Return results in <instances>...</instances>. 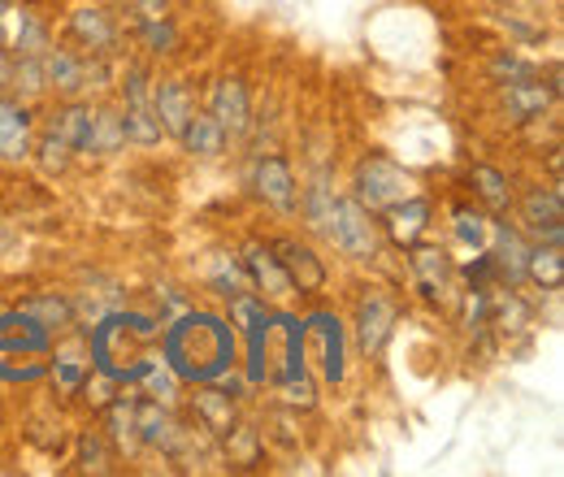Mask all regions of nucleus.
Masks as SVG:
<instances>
[{"label": "nucleus", "mask_w": 564, "mask_h": 477, "mask_svg": "<svg viewBox=\"0 0 564 477\" xmlns=\"http://www.w3.org/2000/svg\"><path fill=\"white\" fill-rule=\"evenodd\" d=\"M274 248V257H279L282 273L291 278V291H322L326 286V265L304 248V243H295V239H279V243H270Z\"/></svg>", "instance_id": "7"}, {"label": "nucleus", "mask_w": 564, "mask_h": 477, "mask_svg": "<svg viewBox=\"0 0 564 477\" xmlns=\"http://www.w3.org/2000/svg\"><path fill=\"white\" fill-rule=\"evenodd\" d=\"M70 31H74V40H78L83 48H91V53H105V48H113V40H118V31H113V22H109L105 9H74Z\"/></svg>", "instance_id": "18"}, {"label": "nucleus", "mask_w": 564, "mask_h": 477, "mask_svg": "<svg viewBox=\"0 0 564 477\" xmlns=\"http://www.w3.org/2000/svg\"><path fill=\"white\" fill-rule=\"evenodd\" d=\"M178 139H183V148L196 152V156H217V152L226 148V131L213 122L209 113H196V109H192V118L183 122Z\"/></svg>", "instance_id": "21"}, {"label": "nucleus", "mask_w": 564, "mask_h": 477, "mask_svg": "<svg viewBox=\"0 0 564 477\" xmlns=\"http://www.w3.org/2000/svg\"><path fill=\"white\" fill-rule=\"evenodd\" d=\"M48 347H53V335L40 322H31L22 308L0 317V378H9V382L40 378Z\"/></svg>", "instance_id": "2"}, {"label": "nucleus", "mask_w": 564, "mask_h": 477, "mask_svg": "<svg viewBox=\"0 0 564 477\" xmlns=\"http://www.w3.org/2000/svg\"><path fill=\"white\" fill-rule=\"evenodd\" d=\"M152 109H156L161 131L178 135V131H183V122L192 118V91H187V83H178V78L161 83V87H156V96H152Z\"/></svg>", "instance_id": "14"}, {"label": "nucleus", "mask_w": 564, "mask_h": 477, "mask_svg": "<svg viewBox=\"0 0 564 477\" xmlns=\"http://www.w3.org/2000/svg\"><path fill=\"white\" fill-rule=\"evenodd\" d=\"M257 192H261L265 205H274L279 213H291V208L300 205L295 174H291V165H286L282 156H265V161L257 165Z\"/></svg>", "instance_id": "8"}, {"label": "nucleus", "mask_w": 564, "mask_h": 477, "mask_svg": "<svg viewBox=\"0 0 564 477\" xmlns=\"http://www.w3.org/2000/svg\"><path fill=\"white\" fill-rule=\"evenodd\" d=\"M122 96H127V113H122V131L135 143H156L165 135L161 122H156V109H152V96H148V74L140 66L127 69V83H122Z\"/></svg>", "instance_id": "6"}, {"label": "nucleus", "mask_w": 564, "mask_h": 477, "mask_svg": "<svg viewBox=\"0 0 564 477\" xmlns=\"http://www.w3.org/2000/svg\"><path fill=\"white\" fill-rule=\"evenodd\" d=\"M40 62H44V83L57 87L62 96H78L87 87V66L66 48H48V53H40Z\"/></svg>", "instance_id": "15"}, {"label": "nucleus", "mask_w": 564, "mask_h": 477, "mask_svg": "<svg viewBox=\"0 0 564 477\" xmlns=\"http://www.w3.org/2000/svg\"><path fill=\"white\" fill-rule=\"evenodd\" d=\"M304 213H308V221H313L317 230H330V221H335V196H330L326 183H313V187H308Z\"/></svg>", "instance_id": "31"}, {"label": "nucleus", "mask_w": 564, "mask_h": 477, "mask_svg": "<svg viewBox=\"0 0 564 477\" xmlns=\"http://www.w3.org/2000/svg\"><path fill=\"white\" fill-rule=\"evenodd\" d=\"M135 9H140V18H165V0H135Z\"/></svg>", "instance_id": "38"}, {"label": "nucleus", "mask_w": 564, "mask_h": 477, "mask_svg": "<svg viewBox=\"0 0 564 477\" xmlns=\"http://www.w3.org/2000/svg\"><path fill=\"white\" fill-rule=\"evenodd\" d=\"M413 270H417V282L430 300H452V261L443 252L413 243Z\"/></svg>", "instance_id": "16"}, {"label": "nucleus", "mask_w": 564, "mask_h": 477, "mask_svg": "<svg viewBox=\"0 0 564 477\" xmlns=\"http://www.w3.org/2000/svg\"><path fill=\"white\" fill-rule=\"evenodd\" d=\"M22 313L31 317V322H40L48 335H57V330H66L74 317V304L66 295H57V291H48V295H31L26 304H22Z\"/></svg>", "instance_id": "23"}, {"label": "nucleus", "mask_w": 564, "mask_h": 477, "mask_svg": "<svg viewBox=\"0 0 564 477\" xmlns=\"http://www.w3.org/2000/svg\"><path fill=\"white\" fill-rule=\"evenodd\" d=\"M326 235L335 239L339 252H348L356 261H369L378 252V221L360 200H335V221Z\"/></svg>", "instance_id": "4"}, {"label": "nucleus", "mask_w": 564, "mask_h": 477, "mask_svg": "<svg viewBox=\"0 0 564 477\" xmlns=\"http://www.w3.org/2000/svg\"><path fill=\"white\" fill-rule=\"evenodd\" d=\"M209 118L226 131V139L248 135V127H252V105H248V87H243V78L226 74V78L213 83Z\"/></svg>", "instance_id": "5"}, {"label": "nucleus", "mask_w": 564, "mask_h": 477, "mask_svg": "<svg viewBox=\"0 0 564 477\" xmlns=\"http://www.w3.org/2000/svg\"><path fill=\"white\" fill-rule=\"evenodd\" d=\"M356 322H360V347H365V356H373V351H382V343H387L391 326H395V304L382 300V295H365Z\"/></svg>", "instance_id": "12"}, {"label": "nucleus", "mask_w": 564, "mask_h": 477, "mask_svg": "<svg viewBox=\"0 0 564 477\" xmlns=\"http://www.w3.org/2000/svg\"><path fill=\"white\" fill-rule=\"evenodd\" d=\"M13 83V57L0 48V87H9Z\"/></svg>", "instance_id": "39"}, {"label": "nucleus", "mask_w": 564, "mask_h": 477, "mask_svg": "<svg viewBox=\"0 0 564 477\" xmlns=\"http://www.w3.org/2000/svg\"><path fill=\"white\" fill-rule=\"evenodd\" d=\"M525 273L539 282V286H547V291H561L564 282V257H561V243H547V248H534L530 257H525Z\"/></svg>", "instance_id": "25"}, {"label": "nucleus", "mask_w": 564, "mask_h": 477, "mask_svg": "<svg viewBox=\"0 0 564 477\" xmlns=\"http://www.w3.org/2000/svg\"><path fill=\"white\" fill-rule=\"evenodd\" d=\"M209 282H213V291L217 295H243V291H252V282H248V273H243V265H235L230 257H217L213 261V273H209Z\"/></svg>", "instance_id": "30"}, {"label": "nucleus", "mask_w": 564, "mask_h": 477, "mask_svg": "<svg viewBox=\"0 0 564 477\" xmlns=\"http://www.w3.org/2000/svg\"><path fill=\"white\" fill-rule=\"evenodd\" d=\"M425 221H430V205L425 200H400V205L387 208V226H391V239L395 243H404V248H413L417 239L425 235Z\"/></svg>", "instance_id": "20"}, {"label": "nucleus", "mask_w": 564, "mask_h": 477, "mask_svg": "<svg viewBox=\"0 0 564 477\" xmlns=\"http://www.w3.org/2000/svg\"><path fill=\"white\" fill-rule=\"evenodd\" d=\"M491 74L499 83H521V78H534L539 69L530 66V62H521V57H512V53H499L491 62Z\"/></svg>", "instance_id": "35"}, {"label": "nucleus", "mask_w": 564, "mask_h": 477, "mask_svg": "<svg viewBox=\"0 0 564 477\" xmlns=\"http://www.w3.org/2000/svg\"><path fill=\"white\" fill-rule=\"evenodd\" d=\"M165 365L178 382H217L235 365V330L200 308H187L165 330Z\"/></svg>", "instance_id": "1"}, {"label": "nucleus", "mask_w": 564, "mask_h": 477, "mask_svg": "<svg viewBox=\"0 0 564 477\" xmlns=\"http://www.w3.org/2000/svg\"><path fill=\"white\" fill-rule=\"evenodd\" d=\"M83 469H96V474L109 469V465H105V447H100V438H83Z\"/></svg>", "instance_id": "37"}, {"label": "nucleus", "mask_w": 564, "mask_h": 477, "mask_svg": "<svg viewBox=\"0 0 564 477\" xmlns=\"http://www.w3.org/2000/svg\"><path fill=\"white\" fill-rule=\"evenodd\" d=\"M525 226H530V235H539V239H547V243H561L564 235V205H561V187H552V192H530L525 196Z\"/></svg>", "instance_id": "9"}, {"label": "nucleus", "mask_w": 564, "mask_h": 477, "mask_svg": "<svg viewBox=\"0 0 564 477\" xmlns=\"http://www.w3.org/2000/svg\"><path fill=\"white\" fill-rule=\"evenodd\" d=\"M40 165H44V174H62L66 165H70L74 148L66 143V139H57L53 131H44V139H40Z\"/></svg>", "instance_id": "32"}, {"label": "nucleus", "mask_w": 564, "mask_h": 477, "mask_svg": "<svg viewBox=\"0 0 564 477\" xmlns=\"http://www.w3.org/2000/svg\"><path fill=\"white\" fill-rule=\"evenodd\" d=\"M469 183L478 187V196H482V200H487L491 208H508V200H512V192H508V178H503L499 170H491V165H474Z\"/></svg>", "instance_id": "29"}, {"label": "nucleus", "mask_w": 564, "mask_h": 477, "mask_svg": "<svg viewBox=\"0 0 564 477\" xmlns=\"http://www.w3.org/2000/svg\"><path fill=\"white\" fill-rule=\"evenodd\" d=\"M409 187H413L409 174L395 161L378 156V152L356 165V200L369 208V213H382V208L400 205L409 196Z\"/></svg>", "instance_id": "3"}, {"label": "nucleus", "mask_w": 564, "mask_h": 477, "mask_svg": "<svg viewBox=\"0 0 564 477\" xmlns=\"http://www.w3.org/2000/svg\"><path fill=\"white\" fill-rule=\"evenodd\" d=\"M0 156L4 161L31 156V113L9 96H0Z\"/></svg>", "instance_id": "11"}, {"label": "nucleus", "mask_w": 564, "mask_h": 477, "mask_svg": "<svg viewBox=\"0 0 564 477\" xmlns=\"http://www.w3.org/2000/svg\"><path fill=\"white\" fill-rule=\"evenodd\" d=\"M452 217H456V235H460L465 243H474V248L487 243V217H482V213H474V208H456Z\"/></svg>", "instance_id": "34"}, {"label": "nucleus", "mask_w": 564, "mask_h": 477, "mask_svg": "<svg viewBox=\"0 0 564 477\" xmlns=\"http://www.w3.org/2000/svg\"><path fill=\"white\" fill-rule=\"evenodd\" d=\"M135 438L152 443V447H174L178 443V430H174L170 412L161 409V400H140L135 404Z\"/></svg>", "instance_id": "17"}, {"label": "nucleus", "mask_w": 564, "mask_h": 477, "mask_svg": "<svg viewBox=\"0 0 564 477\" xmlns=\"http://www.w3.org/2000/svg\"><path fill=\"white\" fill-rule=\"evenodd\" d=\"M552 100H556V87H543L539 74L534 78H521V83H503V109L517 122H530V118L547 113Z\"/></svg>", "instance_id": "10"}, {"label": "nucleus", "mask_w": 564, "mask_h": 477, "mask_svg": "<svg viewBox=\"0 0 564 477\" xmlns=\"http://www.w3.org/2000/svg\"><path fill=\"white\" fill-rule=\"evenodd\" d=\"M243 273H248V282H252L261 295H291V278L282 273L274 248H265V243H252V248H248Z\"/></svg>", "instance_id": "13"}, {"label": "nucleus", "mask_w": 564, "mask_h": 477, "mask_svg": "<svg viewBox=\"0 0 564 477\" xmlns=\"http://www.w3.org/2000/svg\"><path fill=\"white\" fill-rule=\"evenodd\" d=\"M313 330L322 339V369L330 382H344V326L335 317H313Z\"/></svg>", "instance_id": "24"}, {"label": "nucleus", "mask_w": 564, "mask_h": 477, "mask_svg": "<svg viewBox=\"0 0 564 477\" xmlns=\"http://www.w3.org/2000/svg\"><path fill=\"white\" fill-rule=\"evenodd\" d=\"M140 35L152 53H170V48H174V26H170L165 18H148L140 26Z\"/></svg>", "instance_id": "36"}, {"label": "nucleus", "mask_w": 564, "mask_h": 477, "mask_svg": "<svg viewBox=\"0 0 564 477\" xmlns=\"http://www.w3.org/2000/svg\"><path fill=\"white\" fill-rule=\"evenodd\" d=\"M127 143V131H122V118L118 113H96V122H91V139H87V152H100V156H109V152H118Z\"/></svg>", "instance_id": "27"}, {"label": "nucleus", "mask_w": 564, "mask_h": 477, "mask_svg": "<svg viewBox=\"0 0 564 477\" xmlns=\"http://www.w3.org/2000/svg\"><path fill=\"white\" fill-rule=\"evenodd\" d=\"M91 122H96V113H91L87 105H66V109H57V113H53L48 131H53L57 139H66L74 152H87V139H91Z\"/></svg>", "instance_id": "22"}, {"label": "nucleus", "mask_w": 564, "mask_h": 477, "mask_svg": "<svg viewBox=\"0 0 564 477\" xmlns=\"http://www.w3.org/2000/svg\"><path fill=\"white\" fill-rule=\"evenodd\" d=\"M9 87H18L22 96H40L48 83H44V62L40 57H22V62H13V83Z\"/></svg>", "instance_id": "33"}, {"label": "nucleus", "mask_w": 564, "mask_h": 477, "mask_svg": "<svg viewBox=\"0 0 564 477\" xmlns=\"http://www.w3.org/2000/svg\"><path fill=\"white\" fill-rule=\"evenodd\" d=\"M196 416L209 434H230L235 430V409H230V395L226 391H200L196 395Z\"/></svg>", "instance_id": "26"}, {"label": "nucleus", "mask_w": 564, "mask_h": 477, "mask_svg": "<svg viewBox=\"0 0 564 477\" xmlns=\"http://www.w3.org/2000/svg\"><path fill=\"white\" fill-rule=\"evenodd\" d=\"M13 48L22 53V57H40L44 48H48V31H44V22L35 18V13H18V31H13Z\"/></svg>", "instance_id": "28"}, {"label": "nucleus", "mask_w": 564, "mask_h": 477, "mask_svg": "<svg viewBox=\"0 0 564 477\" xmlns=\"http://www.w3.org/2000/svg\"><path fill=\"white\" fill-rule=\"evenodd\" d=\"M525 257H530V248L521 243V235H517V230H508V226H495V257H491V265L499 270V278H503L508 286L525 278Z\"/></svg>", "instance_id": "19"}]
</instances>
